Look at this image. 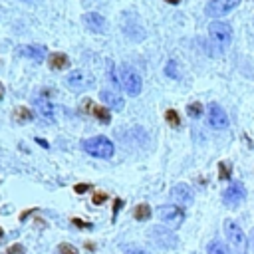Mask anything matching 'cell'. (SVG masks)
<instances>
[{"instance_id": "7a4b0ae2", "label": "cell", "mask_w": 254, "mask_h": 254, "mask_svg": "<svg viewBox=\"0 0 254 254\" xmlns=\"http://www.w3.org/2000/svg\"><path fill=\"white\" fill-rule=\"evenodd\" d=\"M119 75H121V85L123 89L129 93V95H139L141 93V87H143V81H141V75L127 64H121L119 65Z\"/></svg>"}, {"instance_id": "6da1fadb", "label": "cell", "mask_w": 254, "mask_h": 254, "mask_svg": "<svg viewBox=\"0 0 254 254\" xmlns=\"http://www.w3.org/2000/svg\"><path fill=\"white\" fill-rule=\"evenodd\" d=\"M81 149H83L87 155L97 157V159H109V157H113V153H115V145H113L107 137H103V135L83 139V141H81Z\"/></svg>"}, {"instance_id": "3957f363", "label": "cell", "mask_w": 254, "mask_h": 254, "mask_svg": "<svg viewBox=\"0 0 254 254\" xmlns=\"http://www.w3.org/2000/svg\"><path fill=\"white\" fill-rule=\"evenodd\" d=\"M224 234L236 254H246V234L234 220H224Z\"/></svg>"}, {"instance_id": "277c9868", "label": "cell", "mask_w": 254, "mask_h": 254, "mask_svg": "<svg viewBox=\"0 0 254 254\" xmlns=\"http://www.w3.org/2000/svg\"><path fill=\"white\" fill-rule=\"evenodd\" d=\"M65 85L73 91H83V89H91L95 85V77L83 69H73L65 75Z\"/></svg>"}, {"instance_id": "5bb4252c", "label": "cell", "mask_w": 254, "mask_h": 254, "mask_svg": "<svg viewBox=\"0 0 254 254\" xmlns=\"http://www.w3.org/2000/svg\"><path fill=\"white\" fill-rule=\"evenodd\" d=\"M83 22H85V26H87L91 32H97V34L105 32V20H103V16L97 14V12H87V14H83Z\"/></svg>"}, {"instance_id": "d6a6232c", "label": "cell", "mask_w": 254, "mask_h": 254, "mask_svg": "<svg viewBox=\"0 0 254 254\" xmlns=\"http://www.w3.org/2000/svg\"><path fill=\"white\" fill-rule=\"evenodd\" d=\"M89 189V183H83V185H75V192H85Z\"/></svg>"}, {"instance_id": "d4e9b609", "label": "cell", "mask_w": 254, "mask_h": 254, "mask_svg": "<svg viewBox=\"0 0 254 254\" xmlns=\"http://www.w3.org/2000/svg\"><path fill=\"white\" fill-rule=\"evenodd\" d=\"M187 113L190 115V117H200V113H202V105L200 103H189L187 105Z\"/></svg>"}, {"instance_id": "5b68a950", "label": "cell", "mask_w": 254, "mask_h": 254, "mask_svg": "<svg viewBox=\"0 0 254 254\" xmlns=\"http://www.w3.org/2000/svg\"><path fill=\"white\" fill-rule=\"evenodd\" d=\"M157 216H159L161 222H165L171 228H179L183 224V220H185V212L177 204H161L157 208Z\"/></svg>"}, {"instance_id": "7c38bea8", "label": "cell", "mask_w": 254, "mask_h": 254, "mask_svg": "<svg viewBox=\"0 0 254 254\" xmlns=\"http://www.w3.org/2000/svg\"><path fill=\"white\" fill-rule=\"evenodd\" d=\"M16 52H18L22 58H28V60H32V62H44V60L48 58V54H46V48H44V46H38V44L20 46Z\"/></svg>"}, {"instance_id": "e575fe53", "label": "cell", "mask_w": 254, "mask_h": 254, "mask_svg": "<svg viewBox=\"0 0 254 254\" xmlns=\"http://www.w3.org/2000/svg\"><path fill=\"white\" fill-rule=\"evenodd\" d=\"M2 99H4V85L0 83V101H2Z\"/></svg>"}, {"instance_id": "83f0119b", "label": "cell", "mask_w": 254, "mask_h": 254, "mask_svg": "<svg viewBox=\"0 0 254 254\" xmlns=\"http://www.w3.org/2000/svg\"><path fill=\"white\" fill-rule=\"evenodd\" d=\"M6 254H26V248H24V244H12V246H8Z\"/></svg>"}, {"instance_id": "d6986e66", "label": "cell", "mask_w": 254, "mask_h": 254, "mask_svg": "<svg viewBox=\"0 0 254 254\" xmlns=\"http://www.w3.org/2000/svg\"><path fill=\"white\" fill-rule=\"evenodd\" d=\"M91 113L97 117V121H101V123H105V125L111 121L109 109H107V107H103V105H97V107H93V109H91Z\"/></svg>"}, {"instance_id": "f1b7e54d", "label": "cell", "mask_w": 254, "mask_h": 254, "mask_svg": "<svg viewBox=\"0 0 254 254\" xmlns=\"http://www.w3.org/2000/svg\"><path fill=\"white\" fill-rule=\"evenodd\" d=\"M105 198H107V196H105V192H95L91 200H93V204H103V202H105Z\"/></svg>"}, {"instance_id": "8992f818", "label": "cell", "mask_w": 254, "mask_h": 254, "mask_svg": "<svg viewBox=\"0 0 254 254\" xmlns=\"http://www.w3.org/2000/svg\"><path fill=\"white\" fill-rule=\"evenodd\" d=\"M208 34H210V40L218 46H226L230 44V38H232V28L228 22H222V20H212L208 24Z\"/></svg>"}, {"instance_id": "d590c367", "label": "cell", "mask_w": 254, "mask_h": 254, "mask_svg": "<svg viewBox=\"0 0 254 254\" xmlns=\"http://www.w3.org/2000/svg\"><path fill=\"white\" fill-rule=\"evenodd\" d=\"M165 2H169V4H179L181 0H165Z\"/></svg>"}, {"instance_id": "44dd1931", "label": "cell", "mask_w": 254, "mask_h": 254, "mask_svg": "<svg viewBox=\"0 0 254 254\" xmlns=\"http://www.w3.org/2000/svg\"><path fill=\"white\" fill-rule=\"evenodd\" d=\"M230 175H232V167L224 161L218 163V179L220 181H230Z\"/></svg>"}, {"instance_id": "ffe728a7", "label": "cell", "mask_w": 254, "mask_h": 254, "mask_svg": "<svg viewBox=\"0 0 254 254\" xmlns=\"http://www.w3.org/2000/svg\"><path fill=\"white\" fill-rule=\"evenodd\" d=\"M14 117H16V121L18 123H28V121H32V111L28 109V107H16L14 109Z\"/></svg>"}, {"instance_id": "8d00e7d4", "label": "cell", "mask_w": 254, "mask_h": 254, "mask_svg": "<svg viewBox=\"0 0 254 254\" xmlns=\"http://www.w3.org/2000/svg\"><path fill=\"white\" fill-rule=\"evenodd\" d=\"M250 246H252V252H254V232H252V240H250Z\"/></svg>"}, {"instance_id": "4fadbf2b", "label": "cell", "mask_w": 254, "mask_h": 254, "mask_svg": "<svg viewBox=\"0 0 254 254\" xmlns=\"http://www.w3.org/2000/svg\"><path fill=\"white\" fill-rule=\"evenodd\" d=\"M171 196H173L177 202H181V204H190L192 198H194L192 189H190L187 183H179V185H175L173 190H171Z\"/></svg>"}, {"instance_id": "836d02e7", "label": "cell", "mask_w": 254, "mask_h": 254, "mask_svg": "<svg viewBox=\"0 0 254 254\" xmlns=\"http://www.w3.org/2000/svg\"><path fill=\"white\" fill-rule=\"evenodd\" d=\"M36 143H40L42 147H48V141H46V139H40V137H36Z\"/></svg>"}, {"instance_id": "2e32d148", "label": "cell", "mask_w": 254, "mask_h": 254, "mask_svg": "<svg viewBox=\"0 0 254 254\" xmlns=\"http://www.w3.org/2000/svg\"><path fill=\"white\" fill-rule=\"evenodd\" d=\"M48 64L52 69H65V67H69V58L62 52H54L48 56Z\"/></svg>"}, {"instance_id": "4dcf8cb0", "label": "cell", "mask_w": 254, "mask_h": 254, "mask_svg": "<svg viewBox=\"0 0 254 254\" xmlns=\"http://www.w3.org/2000/svg\"><path fill=\"white\" fill-rule=\"evenodd\" d=\"M109 77H111V81L117 85L119 83V79H117V75H115V67H113V64L109 62Z\"/></svg>"}, {"instance_id": "9a60e30c", "label": "cell", "mask_w": 254, "mask_h": 254, "mask_svg": "<svg viewBox=\"0 0 254 254\" xmlns=\"http://www.w3.org/2000/svg\"><path fill=\"white\" fill-rule=\"evenodd\" d=\"M99 97H101V101L105 103V107L115 109V111H121V109H123V105H125L123 97H119L115 91H109V89L101 91V93H99Z\"/></svg>"}, {"instance_id": "ac0fdd59", "label": "cell", "mask_w": 254, "mask_h": 254, "mask_svg": "<svg viewBox=\"0 0 254 254\" xmlns=\"http://www.w3.org/2000/svg\"><path fill=\"white\" fill-rule=\"evenodd\" d=\"M133 216H135V220H149L151 218V206L149 204H145V202H141V204H137L135 208H133Z\"/></svg>"}, {"instance_id": "9c48e42d", "label": "cell", "mask_w": 254, "mask_h": 254, "mask_svg": "<svg viewBox=\"0 0 254 254\" xmlns=\"http://www.w3.org/2000/svg\"><path fill=\"white\" fill-rule=\"evenodd\" d=\"M240 4V0H210L204 8V12L210 16V18H218V16H224L228 14L230 10H234L236 6Z\"/></svg>"}, {"instance_id": "4316f807", "label": "cell", "mask_w": 254, "mask_h": 254, "mask_svg": "<svg viewBox=\"0 0 254 254\" xmlns=\"http://www.w3.org/2000/svg\"><path fill=\"white\" fill-rule=\"evenodd\" d=\"M123 204H125V202H123V198H115V200H113V216H111V220H113V222H115V218H117L119 210L123 208Z\"/></svg>"}, {"instance_id": "484cf974", "label": "cell", "mask_w": 254, "mask_h": 254, "mask_svg": "<svg viewBox=\"0 0 254 254\" xmlns=\"http://www.w3.org/2000/svg\"><path fill=\"white\" fill-rule=\"evenodd\" d=\"M58 254H79V252L75 250V246H71V244H67V242H62V244L58 246Z\"/></svg>"}, {"instance_id": "603a6c76", "label": "cell", "mask_w": 254, "mask_h": 254, "mask_svg": "<svg viewBox=\"0 0 254 254\" xmlns=\"http://www.w3.org/2000/svg\"><path fill=\"white\" fill-rule=\"evenodd\" d=\"M165 119H167V123L173 125V127H179V125H181V117H179V113H177L175 109H167V111H165Z\"/></svg>"}, {"instance_id": "1f68e13d", "label": "cell", "mask_w": 254, "mask_h": 254, "mask_svg": "<svg viewBox=\"0 0 254 254\" xmlns=\"http://www.w3.org/2000/svg\"><path fill=\"white\" fill-rule=\"evenodd\" d=\"M91 103H93L91 99H83V101H81V109H83V111H89V109H91Z\"/></svg>"}, {"instance_id": "cb8c5ba5", "label": "cell", "mask_w": 254, "mask_h": 254, "mask_svg": "<svg viewBox=\"0 0 254 254\" xmlns=\"http://www.w3.org/2000/svg\"><path fill=\"white\" fill-rule=\"evenodd\" d=\"M121 250L125 254H151L149 250H145L141 246H133V244H121Z\"/></svg>"}, {"instance_id": "74e56055", "label": "cell", "mask_w": 254, "mask_h": 254, "mask_svg": "<svg viewBox=\"0 0 254 254\" xmlns=\"http://www.w3.org/2000/svg\"><path fill=\"white\" fill-rule=\"evenodd\" d=\"M2 240H4V230L0 228V242H2Z\"/></svg>"}, {"instance_id": "7402d4cb", "label": "cell", "mask_w": 254, "mask_h": 254, "mask_svg": "<svg viewBox=\"0 0 254 254\" xmlns=\"http://www.w3.org/2000/svg\"><path fill=\"white\" fill-rule=\"evenodd\" d=\"M165 73H167L169 77H173V79H179V77H181V73H179V67H177V62H175V60H169V62H167V65H165Z\"/></svg>"}, {"instance_id": "8fae6325", "label": "cell", "mask_w": 254, "mask_h": 254, "mask_svg": "<svg viewBox=\"0 0 254 254\" xmlns=\"http://www.w3.org/2000/svg\"><path fill=\"white\" fill-rule=\"evenodd\" d=\"M34 107H36V111H38V115L42 117V119H46L48 123H52L54 119H56V107H54V103L50 101V99H46V97H36L34 99Z\"/></svg>"}, {"instance_id": "e0dca14e", "label": "cell", "mask_w": 254, "mask_h": 254, "mask_svg": "<svg viewBox=\"0 0 254 254\" xmlns=\"http://www.w3.org/2000/svg\"><path fill=\"white\" fill-rule=\"evenodd\" d=\"M206 254H230L228 246L222 242V240H210L208 246H206Z\"/></svg>"}, {"instance_id": "ba28073f", "label": "cell", "mask_w": 254, "mask_h": 254, "mask_svg": "<svg viewBox=\"0 0 254 254\" xmlns=\"http://www.w3.org/2000/svg\"><path fill=\"white\" fill-rule=\"evenodd\" d=\"M149 236L161 246V248H175L177 246V236L173 234V230H169V228H163V226H153L151 228V232H149Z\"/></svg>"}, {"instance_id": "30bf717a", "label": "cell", "mask_w": 254, "mask_h": 254, "mask_svg": "<svg viewBox=\"0 0 254 254\" xmlns=\"http://www.w3.org/2000/svg\"><path fill=\"white\" fill-rule=\"evenodd\" d=\"M246 196V189L242 183H230V187L222 192V202L226 206H236L242 202V198Z\"/></svg>"}, {"instance_id": "52a82bcc", "label": "cell", "mask_w": 254, "mask_h": 254, "mask_svg": "<svg viewBox=\"0 0 254 254\" xmlns=\"http://www.w3.org/2000/svg\"><path fill=\"white\" fill-rule=\"evenodd\" d=\"M206 119H208V125L214 127V129H226L228 123H230L226 111L218 103H208V107H206Z\"/></svg>"}, {"instance_id": "f546056e", "label": "cell", "mask_w": 254, "mask_h": 254, "mask_svg": "<svg viewBox=\"0 0 254 254\" xmlns=\"http://www.w3.org/2000/svg\"><path fill=\"white\" fill-rule=\"evenodd\" d=\"M71 224H75V226H79V228H91V226H93L91 222H83V220H79V218H71Z\"/></svg>"}]
</instances>
